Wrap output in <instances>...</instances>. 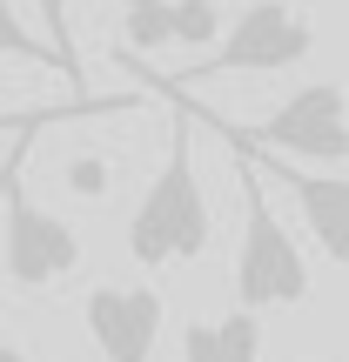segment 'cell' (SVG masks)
I'll return each mask as SVG.
<instances>
[{
	"mask_svg": "<svg viewBox=\"0 0 349 362\" xmlns=\"http://www.w3.org/2000/svg\"><path fill=\"white\" fill-rule=\"evenodd\" d=\"M88 107H94V101H88ZM74 115H81V107H61V115H27L21 148L0 161V269H7V282H21V288H54V282H67V275L81 269V235H74V221H61L54 208H40L34 194L21 188L40 128H61V121H74Z\"/></svg>",
	"mask_w": 349,
	"mask_h": 362,
	"instance_id": "cell-1",
	"label": "cell"
},
{
	"mask_svg": "<svg viewBox=\"0 0 349 362\" xmlns=\"http://www.w3.org/2000/svg\"><path fill=\"white\" fill-rule=\"evenodd\" d=\"M208 242H215V215H208L202 175H195V141L188 128H175L161 175L148 181L142 208L128 215V255L142 269H175V262H202Z\"/></svg>",
	"mask_w": 349,
	"mask_h": 362,
	"instance_id": "cell-2",
	"label": "cell"
},
{
	"mask_svg": "<svg viewBox=\"0 0 349 362\" xmlns=\"http://www.w3.org/2000/svg\"><path fill=\"white\" fill-rule=\"evenodd\" d=\"M235 175H242V248H235V302L242 309H296V302H309V262H302V248L289 242L282 215L269 208V188H262V168L248 148H235Z\"/></svg>",
	"mask_w": 349,
	"mask_h": 362,
	"instance_id": "cell-3",
	"label": "cell"
},
{
	"mask_svg": "<svg viewBox=\"0 0 349 362\" xmlns=\"http://www.w3.org/2000/svg\"><path fill=\"white\" fill-rule=\"evenodd\" d=\"M309 54H316V27L302 21L289 0H256V7H242V21L215 40V54H208L202 67H181L175 81L188 88V81H222V74H289V67H302Z\"/></svg>",
	"mask_w": 349,
	"mask_h": 362,
	"instance_id": "cell-4",
	"label": "cell"
},
{
	"mask_svg": "<svg viewBox=\"0 0 349 362\" xmlns=\"http://www.w3.org/2000/svg\"><path fill=\"white\" fill-rule=\"evenodd\" d=\"M222 128V121H215ZM248 141L256 155H296V161H349V94L336 81H302L262 128H222Z\"/></svg>",
	"mask_w": 349,
	"mask_h": 362,
	"instance_id": "cell-5",
	"label": "cell"
},
{
	"mask_svg": "<svg viewBox=\"0 0 349 362\" xmlns=\"http://www.w3.org/2000/svg\"><path fill=\"white\" fill-rule=\"evenodd\" d=\"M81 322H88L101 362H155L168 309H161V288H148V282H101L81 302Z\"/></svg>",
	"mask_w": 349,
	"mask_h": 362,
	"instance_id": "cell-6",
	"label": "cell"
},
{
	"mask_svg": "<svg viewBox=\"0 0 349 362\" xmlns=\"http://www.w3.org/2000/svg\"><path fill=\"white\" fill-rule=\"evenodd\" d=\"M222 141H235V134H222ZM235 148H248V141H235ZM248 155H256V148H248ZM256 168L275 175L289 194H296V208H302V221H309V235L323 242V255L349 269V181L343 175H296V168L262 161V155H256Z\"/></svg>",
	"mask_w": 349,
	"mask_h": 362,
	"instance_id": "cell-7",
	"label": "cell"
},
{
	"mask_svg": "<svg viewBox=\"0 0 349 362\" xmlns=\"http://www.w3.org/2000/svg\"><path fill=\"white\" fill-rule=\"evenodd\" d=\"M181 362H262L256 309H229L215 322H188L181 329Z\"/></svg>",
	"mask_w": 349,
	"mask_h": 362,
	"instance_id": "cell-8",
	"label": "cell"
},
{
	"mask_svg": "<svg viewBox=\"0 0 349 362\" xmlns=\"http://www.w3.org/2000/svg\"><path fill=\"white\" fill-rule=\"evenodd\" d=\"M0 61H34V67H54V74L81 81L74 47H47V40H34V34L21 27V13H13V0H0Z\"/></svg>",
	"mask_w": 349,
	"mask_h": 362,
	"instance_id": "cell-9",
	"label": "cell"
},
{
	"mask_svg": "<svg viewBox=\"0 0 349 362\" xmlns=\"http://www.w3.org/2000/svg\"><path fill=\"white\" fill-rule=\"evenodd\" d=\"M168 27L181 47H208V40H222V7L215 0H168Z\"/></svg>",
	"mask_w": 349,
	"mask_h": 362,
	"instance_id": "cell-10",
	"label": "cell"
},
{
	"mask_svg": "<svg viewBox=\"0 0 349 362\" xmlns=\"http://www.w3.org/2000/svg\"><path fill=\"white\" fill-rule=\"evenodd\" d=\"M121 13H128V47H135V54H155V47H168V40H175V27H168V0L121 7Z\"/></svg>",
	"mask_w": 349,
	"mask_h": 362,
	"instance_id": "cell-11",
	"label": "cell"
},
{
	"mask_svg": "<svg viewBox=\"0 0 349 362\" xmlns=\"http://www.w3.org/2000/svg\"><path fill=\"white\" fill-rule=\"evenodd\" d=\"M61 181H67L74 194H88V202H94V194H108V181H115V168H108V161H94V155H74Z\"/></svg>",
	"mask_w": 349,
	"mask_h": 362,
	"instance_id": "cell-12",
	"label": "cell"
},
{
	"mask_svg": "<svg viewBox=\"0 0 349 362\" xmlns=\"http://www.w3.org/2000/svg\"><path fill=\"white\" fill-rule=\"evenodd\" d=\"M61 7H67V0H40V21H47L54 34H61Z\"/></svg>",
	"mask_w": 349,
	"mask_h": 362,
	"instance_id": "cell-13",
	"label": "cell"
},
{
	"mask_svg": "<svg viewBox=\"0 0 349 362\" xmlns=\"http://www.w3.org/2000/svg\"><path fill=\"white\" fill-rule=\"evenodd\" d=\"M0 362H34L27 349H13V342H0Z\"/></svg>",
	"mask_w": 349,
	"mask_h": 362,
	"instance_id": "cell-14",
	"label": "cell"
},
{
	"mask_svg": "<svg viewBox=\"0 0 349 362\" xmlns=\"http://www.w3.org/2000/svg\"><path fill=\"white\" fill-rule=\"evenodd\" d=\"M121 7H148V0H121Z\"/></svg>",
	"mask_w": 349,
	"mask_h": 362,
	"instance_id": "cell-15",
	"label": "cell"
},
{
	"mask_svg": "<svg viewBox=\"0 0 349 362\" xmlns=\"http://www.w3.org/2000/svg\"><path fill=\"white\" fill-rule=\"evenodd\" d=\"M215 7H222V0H215Z\"/></svg>",
	"mask_w": 349,
	"mask_h": 362,
	"instance_id": "cell-16",
	"label": "cell"
}]
</instances>
